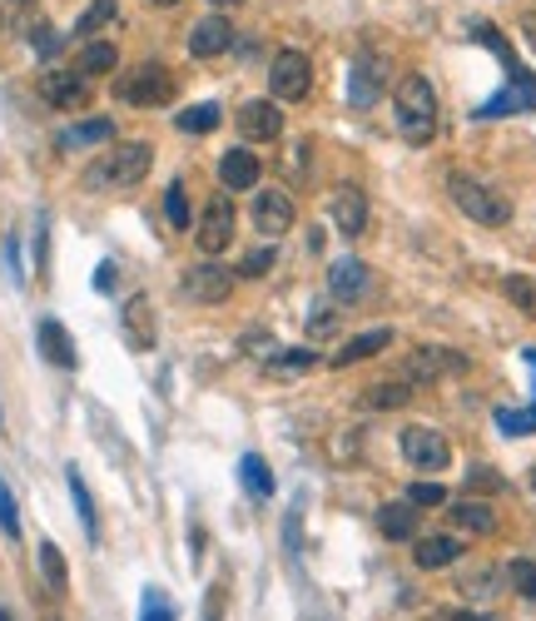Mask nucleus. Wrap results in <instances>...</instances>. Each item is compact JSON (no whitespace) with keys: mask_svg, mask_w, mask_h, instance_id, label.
Masks as SVG:
<instances>
[{"mask_svg":"<svg viewBox=\"0 0 536 621\" xmlns=\"http://www.w3.org/2000/svg\"><path fill=\"white\" fill-rule=\"evenodd\" d=\"M393 119L397 135L408 145H432L438 140V90L428 85V76H403L393 90Z\"/></svg>","mask_w":536,"mask_h":621,"instance_id":"1","label":"nucleus"},{"mask_svg":"<svg viewBox=\"0 0 536 621\" xmlns=\"http://www.w3.org/2000/svg\"><path fill=\"white\" fill-rule=\"evenodd\" d=\"M150 164H154V145L150 140L115 145V150H105L85 170V189H95V194H105V189H135V184L150 174Z\"/></svg>","mask_w":536,"mask_h":621,"instance_id":"2","label":"nucleus"},{"mask_svg":"<svg viewBox=\"0 0 536 621\" xmlns=\"http://www.w3.org/2000/svg\"><path fill=\"white\" fill-rule=\"evenodd\" d=\"M447 194H452V204H457L462 215L477 219V225H487V229H502L506 219H512V199H506L497 184L477 180V174L452 170L447 174Z\"/></svg>","mask_w":536,"mask_h":621,"instance_id":"3","label":"nucleus"},{"mask_svg":"<svg viewBox=\"0 0 536 621\" xmlns=\"http://www.w3.org/2000/svg\"><path fill=\"white\" fill-rule=\"evenodd\" d=\"M115 95L125 100V105H135V110H160V105H170V100H174L170 65L150 60V65H140V70L119 76V80H115Z\"/></svg>","mask_w":536,"mask_h":621,"instance_id":"4","label":"nucleus"},{"mask_svg":"<svg viewBox=\"0 0 536 621\" xmlns=\"http://www.w3.org/2000/svg\"><path fill=\"white\" fill-rule=\"evenodd\" d=\"M506 65V90L502 95H492L482 110H477V119H497V115H526V110H536V80L532 70H522V60H502Z\"/></svg>","mask_w":536,"mask_h":621,"instance_id":"5","label":"nucleus"},{"mask_svg":"<svg viewBox=\"0 0 536 621\" xmlns=\"http://www.w3.org/2000/svg\"><path fill=\"white\" fill-rule=\"evenodd\" d=\"M397 448H403V458H408L412 468H422V472H442L452 462L447 438H442L438 428H428V423H412V428H403Z\"/></svg>","mask_w":536,"mask_h":621,"instance_id":"6","label":"nucleus"},{"mask_svg":"<svg viewBox=\"0 0 536 621\" xmlns=\"http://www.w3.org/2000/svg\"><path fill=\"white\" fill-rule=\"evenodd\" d=\"M194 244H199V254H224L229 244H234V204H229V194H214V199L205 204V215H199V229H194Z\"/></svg>","mask_w":536,"mask_h":621,"instance_id":"7","label":"nucleus"},{"mask_svg":"<svg viewBox=\"0 0 536 621\" xmlns=\"http://www.w3.org/2000/svg\"><path fill=\"white\" fill-rule=\"evenodd\" d=\"M268 90L273 100H303L313 90V60L303 50H279L268 70Z\"/></svg>","mask_w":536,"mask_h":621,"instance_id":"8","label":"nucleus"},{"mask_svg":"<svg viewBox=\"0 0 536 621\" xmlns=\"http://www.w3.org/2000/svg\"><path fill=\"white\" fill-rule=\"evenodd\" d=\"M383 85H387L383 55L363 50V55L353 60V70H348V105H353V110H373L377 100H383Z\"/></svg>","mask_w":536,"mask_h":621,"instance_id":"9","label":"nucleus"},{"mask_svg":"<svg viewBox=\"0 0 536 621\" xmlns=\"http://www.w3.org/2000/svg\"><path fill=\"white\" fill-rule=\"evenodd\" d=\"M229 294H234V274L224 264H214V258H205V264H194L184 274V299L194 303H224Z\"/></svg>","mask_w":536,"mask_h":621,"instance_id":"10","label":"nucleus"},{"mask_svg":"<svg viewBox=\"0 0 536 621\" xmlns=\"http://www.w3.org/2000/svg\"><path fill=\"white\" fill-rule=\"evenodd\" d=\"M442 373H467V354H452V348H418V354L403 358V378H408V383H438Z\"/></svg>","mask_w":536,"mask_h":621,"instance_id":"11","label":"nucleus"},{"mask_svg":"<svg viewBox=\"0 0 536 621\" xmlns=\"http://www.w3.org/2000/svg\"><path fill=\"white\" fill-rule=\"evenodd\" d=\"M254 229L264 239H283L293 229V199L283 189H258L254 199Z\"/></svg>","mask_w":536,"mask_h":621,"instance_id":"12","label":"nucleus"},{"mask_svg":"<svg viewBox=\"0 0 536 621\" xmlns=\"http://www.w3.org/2000/svg\"><path fill=\"white\" fill-rule=\"evenodd\" d=\"M40 95L55 110H85L90 105V80L80 70H45L40 76Z\"/></svg>","mask_w":536,"mask_h":621,"instance_id":"13","label":"nucleus"},{"mask_svg":"<svg viewBox=\"0 0 536 621\" xmlns=\"http://www.w3.org/2000/svg\"><path fill=\"white\" fill-rule=\"evenodd\" d=\"M333 225L343 239H358L368 229V194L358 184H343V189L333 194Z\"/></svg>","mask_w":536,"mask_h":621,"instance_id":"14","label":"nucleus"},{"mask_svg":"<svg viewBox=\"0 0 536 621\" xmlns=\"http://www.w3.org/2000/svg\"><path fill=\"white\" fill-rule=\"evenodd\" d=\"M238 129H244V140H279L283 135V110L273 100H248L238 110Z\"/></svg>","mask_w":536,"mask_h":621,"instance_id":"15","label":"nucleus"},{"mask_svg":"<svg viewBox=\"0 0 536 621\" xmlns=\"http://www.w3.org/2000/svg\"><path fill=\"white\" fill-rule=\"evenodd\" d=\"M229 45H234V25H229L224 15H205V21L189 31V55H199V60H209V55H224Z\"/></svg>","mask_w":536,"mask_h":621,"instance_id":"16","label":"nucleus"},{"mask_svg":"<svg viewBox=\"0 0 536 621\" xmlns=\"http://www.w3.org/2000/svg\"><path fill=\"white\" fill-rule=\"evenodd\" d=\"M462 557V542L452 532H432L422 537L418 547H412V562H418L422 572H438V567H452V562Z\"/></svg>","mask_w":536,"mask_h":621,"instance_id":"17","label":"nucleus"},{"mask_svg":"<svg viewBox=\"0 0 536 621\" xmlns=\"http://www.w3.org/2000/svg\"><path fill=\"white\" fill-rule=\"evenodd\" d=\"M387 343H393V329H368V333H358V338H348L343 348L333 354V368H353V364H363V358L383 354Z\"/></svg>","mask_w":536,"mask_h":621,"instance_id":"18","label":"nucleus"},{"mask_svg":"<svg viewBox=\"0 0 536 621\" xmlns=\"http://www.w3.org/2000/svg\"><path fill=\"white\" fill-rule=\"evenodd\" d=\"M219 180H224V189H254L258 184V154L254 150H224Z\"/></svg>","mask_w":536,"mask_h":621,"instance_id":"19","label":"nucleus"},{"mask_svg":"<svg viewBox=\"0 0 536 621\" xmlns=\"http://www.w3.org/2000/svg\"><path fill=\"white\" fill-rule=\"evenodd\" d=\"M377 527H383L387 542H408L412 532H418V507L403 497V503H383L377 507Z\"/></svg>","mask_w":536,"mask_h":621,"instance_id":"20","label":"nucleus"},{"mask_svg":"<svg viewBox=\"0 0 536 621\" xmlns=\"http://www.w3.org/2000/svg\"><path fill=\"white\" fill-rule=\"evenodd\" d=\"M447 513H452V527H457V532H477V537L497 532V513L482 503V497H462V503L447 507Z\"/></svg>","mask_w":536,"mask_h":621,"instance_id":"21","label":"nucleus"},{"mask_svg":"<svg viewBox=\"0 0 536 621\" xmlns=\"http://www.w3.org/2000/svg\"><path fill=\"white\" fill-rule=\"evenodd\" d=\"M40 354H45V364H55V368H75L80 364L75 343H70V333H65V323H55V319L40 323Z\"/></svg>","mask_w":536,"mask_h":621,"instance_id":"22","label":"nucleus"},{"mask_svg":"<svg viewBox=\"0 0 536 621\" xmlns=\"http://www.w3.org/2000/svg\"><path fill=\"white\" fill-rule=\"evenodd\" d=\"M328 289L338 294V299H358V294L368 289V264L363 258H338V264L328 268Z\"/></svg>","mask_w":536,"mask_h":621,"instance_id":"23","label":"nucleus"},{"mask_svg":"<svg viewBox=\"0 0 536 621\" xmlns=\"http://www.w3.org/2000/svg\"><path fill=\"white\" fill-rule=\"evenodd\" d=\"M119 65V50L109 41H85V50H80V60H75V70L85 80H95V76H109Z\"/></svg>","mask_w":536,"mask_h":621,"instance_id":"24","label":"nucleus"},{"mask_svg":"<svg viewBox=\"0 0 536 621\" xmlns=\"http://www.w3.org/2000/svg\"><path fill=\"white\" fill-rule=\"evenodd\" d=\"M238 482H244V493L258 497V503H264V497H273V472H268V462L258 458V452H248V458L238 462Z\"/></svg>","mask_w":536,"mask_h":621,"instance_id":"25","label":"nucleus"},{"mask_svg":"<svg viewBox=\"0 0 536 621\" xmlns=\"http://www.w3.org/2000/svg\"><path fill=\"white\" fill-rule=\"evenodd\" d=\"M125 333L135 348H150L154 343V323H150V299H129L125 303Z\"/></svg>","mask_w":536,"mask_h":621,"instance_id":"26","label":"nucleus"},{"mask_svg":"<svg viewBox=\"0 0 536 621\" xmlns=\"http://www.w3.org/2000/svg\"><path fill=\"white\" fill-rule=\"evenodd\" d=\"M115 140V125L109 119H85V125H70L60 135V150H80V145H105Z\"/></svg>","mask_w":536,"mask_h":621,"instance_id":"27","label":"nucleus"},{"mask_svg":"<svg viewBox=\"0 0 536 621\" xmlns=\"http://www.w3.org/2000/svg\"><path fill=\"white\" fill-rule=\"evenodd\" d=\"M40 577H45V587H50V591H65V587H70V567H65L60 547H55L50 537L40 542Z\"/></svg>","mask_w":536,"mask_h":621,"instance_id":"28","label":"nucleus"},{"mask_svg":"<svg viewBox=\"0 0 536 621\" xmlns=\"http://www.w3.org/2000/svg\"><path fill=\"white\" fill-rule=\"evenodd\" d=\"M502 294L512 299V309H522L526 319H536V279H532V274H506Z\"/></svg>","mask_w":536,"mask_h":621,"instance_id":"29","label":"nucleus"},{"mask_svg":"<svg viewBox=\"0 0 536 621\" xmlns=\"http://www.w3.org/2000/svg\"><path fill=\"white\" fill-rule=\"evenodd\" d=\"M408 403H412L408 383H373L363 393V407H383V413H387V407H408Z\"/></svg>","mask_w":536,"mask_h":621,"instance_id":"30","label":"nucleus"},{"mask_svg":"<svg viewBox=\"0 0 536 621\" xmlns=\"http://www.w3.org/2000/svg\"><path fill=\"white\" fill-rule=\"evenodd\" d=\"M174 125L184 129V135H209V129L219 125V105H189V110H179V119H174Z\"/></svg>","mask_w":536,"mask_h":621,"instance_id":"31","label":"nucleus"},{"mask_svg":"<svg viewBox=\"0 0 536 621\" xmlns=\"http://www.w3.org/2000/svg\"><path fill=\"white\" fill-rule=\"evenodd\" d=\"M70 497H75V513H80V527H85V537L95 542L100 537V522H95V503H90V487L80 472H70Z\"/></svg>","mask_w":536,"mask_h":621,"instance_id":"32","label":"nucleus"},{"mask_svg":"<svg viewBox=\"0 0 536 621\" xmlns=\"http://www.w3.org/2000/svg\"><path fill=\"white\" fill-rule=\"evenodd\" d=\"M506 582H512V591H516V597L536 601V562H532V557H516V562H506Z\"/></svg>","mask_w":536,"mask_h":621,"instance_id":"33","label":"nucleus"},{"mask_svg":"<svg viewBox=\"0 0 536 621\" xmlns=\"http://www.w3.org/2000/svg\"><path fill=\"white\" fill-rule=\"evenodd\" d=\"M164 215H170L174 229H189V194H184V180H174L164 189Z\"/></svg>","mask_w":536,"mask_h":621,"instance_id":"34","label":"nucleus"},{"mask_svg":"<svg viewBox=\"0 0 536 621\" xmlns=\"http://www.w3.org/2000/svg\"><path fill=\"white\" fill-rule=\"evenodd\" d=\"M109 21H115V0H95V5H90V11L75 21V35H80V41H90V35H95L100 25H109Z\"/></svg>","mask_w":536,"mask_h":621,"instance_id":"35","label":"nucleus"},{"mask_svg":"<svg viewBox=\"0 0 536 621\" xmlns=\"http://www.w3.org/2000/svg\"><path fill=\"white\" fill-rule=\"evenodd\" d=\"M318 364V354H308V348H289V354H268V368L273 373H303V368Z\"/></svg>","mask_w":536,"mask_h":621,"instance_id":"36","label":"nucleus"},{"mask_svg":"<svg viewBox=\"0 0 536 621\" xmlns=\"http://www.w3.org/2000/svg\"><path fill=\"white\" fill-rule=\"evenodd\" d=\"M408 503L412 507H442V503H447V487H442V482H412Z\"/></svg>","mask_w":536,"mask_h":621,"instance_id":"37","label":"nucleus"},{"mask_svg":"<svg viewBox=\"0 0 536 621\" xmlns=\"http://www.w3.org/2000/svg\"><path fill=\"white\" fill-rule=\"evenodd\" d=\"M0 532L21 537V513H15V493L5 487V478H0Z\"/></svg>","mask_w":536,"mask_h":621,"instance_id":"38","label":"nucleus"},{"mask_svg":"<svg viewBox=\"0 0 536 621\" xmlns=\"http://www.w3.org/2000/svg\"><path fill=\"white\" fill-rule=\"evenodd\" d=\"M497 428L522 438V433H536V413H512V407H497Z\"/></svg>","mask_w":536,"mask_h":621,"instance_id":"39","label":"nucleus"},{"mask_svg":"<svg viewBox=\"0 0 536 621\" xmlns=\"http://www.w3.org/2000/svg\"><path fill=\"white\" fill-rule=\"evenodd\" d=\"M268 268H273V249H254V254H244L238 274H244V279H264Z\"/></svg>","mask_w":536,"mask_h":621,"instance_id":"40","label":"nucleus"},{"mask_svg":"<svg viewBox=\"0 0 536 621\" xmlns=\"http://www.w3.org/2000/svg\"><path fill=\"white\" fill-rule=\"evenodd\" d=\"M140 621H174V607L160 597V591H144V607H140Z\"/></svg>","mask_w":536,"mask_h":621,"instance_id":"41","label":"nucleus"},{"mask_svg":"<svg viewBox=\"0 0 536 621\" xmlns=\"http://www.w3.org/2000/svg\"><path fill=\"white\" fill-rule=\"evenodd\" d=\"M467 487H473V493H502V478L487 468H473L467 472Z\"/></svg>","mask_w":536,"mask_h":621,"instance_id":"42","label":"nucleus"},{"mask_svg":"<svg viewBox=\"0 0 536 621\" xmlns=\"http://www.w3.org/2000/svg\"><path fill=\"white\" fill-rule=\"evenodd\" d=\"M492 577H497L492 567L477 572V577H467V597H487V591H497V587H492Z\"/></svg>","mask_w":536,"mask_h":621,"instance_id":"43","label":"nucleus"},{"mask_svg":"<svg viewBox=\"0 0 536 621\" xmlns=\"http://www.w3.org/2000/svg\"><path fill=\"white\" fill-rule=\"evenodd\" d=\"M95 289H115V264H100V274H95Z\"/></svg>","mask_w":536,"mask_h":621,"instance_id":"44","label":"nucleus"},{"mask_svg":"<svg viewBox=\"0 0 536 621\" xmlns=\"http://www.w3.org/2000/svg\"><path fill=\"white\" fill-rule=\"evenodd\" d=\"M522 35H526V45L536 50V15H526V21H522Z\"/></svg>","mask_w":536,"mask_h":621,"instance_id":"45","label":"nucleus"},{"mask_svg":"<svg viewBox=\"0 0 536 621\" xmlns=\"http://www.w3.org/2000/svg\"><path fill=\"white\" fill-rule=\"evenodd\" d=\"M209 5H219V11H234V5H244V0H209Z\"/></svg>","mask_w":536,"mask_h":621,"instance_id":"46","label":"nucleus"},{"mask_svg":"<svg viewBox=\"0 0 536 621\" xmlns=\"http://www.w3.org/2000/svg\"><path fill=\"white\" fill-rule=\"evenodd\" d=\"M150 5H179V0H150Z\"/></svg>","mask_w":536,"mask_h":621,"instance_id":"47","label":"nucleus"},{"mask_svg":"<svg viewBox=\"0 0 536 621\" xmlns=\"http://www.w3.org/2000/svg\"><path fill=\"white\" fill-rule=\"evenodd\" d=\"M205 621H219V611H214V607H209V617H205Z\"/></svg>","mask_w":536,"mask_h":621,"instance_id":"48","label":"nucleus"},{"mask_svg":"<svg viewBox=\"0 0 536 621\" xmlns=\"http://www.w3.org/2000/svg\"><path fill=\"white\" fill-rule=\"evenodd\" d=\"M532 487H536V468H532Z\"/></svg>","mask_w":536,"mask_h":621,"instance_id":"49","label":"nucleus"},{"mask_svg":"<svg viewBox=\"0 0 536 621\" xmlns=\"http://www.w3.org/2000/svg\"><path fill=\"white\" fill-rule=\"evenodd\" d=\"M0 621H11V617H5V611H0Z\"/></svg>","mask_w":536,"mask_h":621,"instance_id":"50","label":"nucleus"},{"mask_svg":"<svg viewBox=\"0 0 536 621\" xmlns=\"http://www.w3.org/2000/svg\"><path fill=\"white\" fill-rule=\"evenodd\" d=\"M432 621H442V617H432Z\"/></svg>","mask_w":536,"mask_h":621,"instance_id":"51","label":"nucleus"}]
</instances>
